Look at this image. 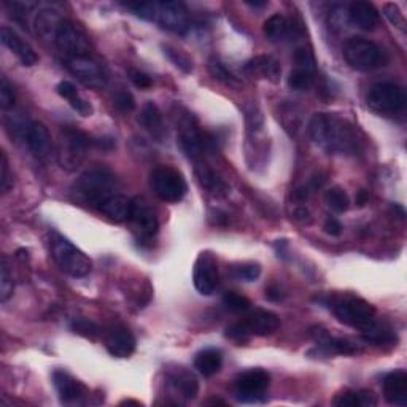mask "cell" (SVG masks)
Instances as JSON below:
<instances>
[{
	"instance_id": "obj_1",
	"label": "cell",
	"mask_w": 407,
	"mask_h": 407,
	"mask_svg": "<svg viewBox=\"0 0 407 407\" xmlns=\"http://www.w3.org/2000/svg\"><path fill=\"white\" fill-rule=\"evenodd\" d=\"M309 134L316 147L328 155L354 156L361 150L358 129L333 113H315L309 123Z\"/></svg>"
},
{
	"instance_id": "obj_2",
	"label": "cell",
	"mask_w": 407,
	"mask_h": 407,
	"mask_svg": "<svg viewBox=\"0 0 407 407\" xmlns=\"http://www.w3.org/2000/svg\"><path fill=\"white\" fill-rule=\"evenodd\" d=\"M321 304H325L334 316L344 325L356 328L360 331H368L377 323L376 309L368 301L358 298L354 294H331L326 298H316Z\"/></svg>"
},
{
	"instance_id": "obj_3",
	"label": "cell",
	"mask_w": 407,
	"mask_h": 407,
	"mask_svg": "<svg viewBox=\"0 0 407 407\" xmlns=\"http://www.w3.org/2000/svg\"><path fill=\"white\" fill-rule=\"evenodd\" d=\"M73 195L80 202L101 209V205L116 192V177L108 169L96 168L81 174L73 183Z\"/></svg>"
},
{
	"instance_id": "obj_4",
	"label": "cell",
	"mask_w": 407,
	"mask_h": 407,
	"mask_svg": "<svg viewBox=\"0 0 407 407\" xmlns=\"http://www.w3.org/2000/svg\"><path fill=\"white\" fill-rule=\"evenodd\" d=\"M347 64L360 72H372L387 66L388 58L381 46L369 38L350 37L342 48Z\"/></svg>"
},
{
	"instance_id": "obj_5",
	"label": "cell",
	"mask_w": 407,
	"mask_h": 407,
	"mask_svg": "<svg viewBox=\"0 0 407 407\" xmlns=\"http://www.w3.org/2000/svg\"><path fill=\"white\" fill-rule=\"evenodd\" d=\"M50 247L54 261H56V264L67 275L75 279H81L86 277V275L91 272V259H89L80 248L75 247L71 240L59 236V234H53Z\"/></svg>"
},
{
	"instance_id": "obj_6",
	"label": "cell",
	"mask_w": 407,
	"mask_h": 407,
	"mask_svg": "<svg viewBox=\"0 0 407 407\" xmlns=\"http://www.w3.org/2000/svg\"><path fill=\"white\" fill-rule=\"evenodd\" d=\"M150 185L163 202H180L188 192V183L183 174L170 165H158L156 169L151 170Z\"/></svg>"
},
{
	"instance_id": "obj_7",
	"label": "cell",
	"mask_w": 407,
	"mask_h": 407,
	"mask_svg": "<svg viewBox=\"0 0 407 407\" xmlns=\"http://www.w3.org/2000/svg\"><path fill=\"white\" fill-rule=\"evenodd\" d=\"M93 145L89 135L75 128H64L61 130L58 150V161L62 169L75 170L83 163L88 148Z\"/></svg>"
},
{
	"instance_id": "obj_8",
	"label": "cell",
	"mask_w": 407,
	"mask_h": 407,
	"mask_svg": "<svg viewBox=\"0 0 407 407\" xmlns=\"http://www.w3.org/2000/svg\"><path fill=\"white\" fill-rule=\"evenodd\" d=\"M368 107L381 115H395L406 107L404 89L391 81H382L368 93Z\"/></svg>"
},
{
	"instance_id": "obj_9",
	"label": "cell",
	"mask_w": 407,
	"mask_h": 407,
	"mask_svg": "<svg viewBox=\"0 0 407 407\" xmlns=\"http://www.w3.org/2000/svg\"><path fill=\"white\" fill-rule=\"evenodd\" d=\"M54 43L67 58L89 56L91 53V40L81 26L68 19H62L59 24Z\"/></svg>"
},
{
	"instance_id": "obj_10",
	"label": "cell",
	"mask_w": 407,
	"mask_h": 407,
	"mask_svg": "<svg viewBox=\"0 0 407 407\" xmlns=\"http://www.w3.org/2000/svg\"><path fill=\"white\" fill-rule=\"evenodd\" d=\"M155 23L160 24L163 29L185 36L191 29V18L186 5L175 0L169 2H156L155 9Z\"/></svg>"
},
{
	"instance_id": "obj_11",
	"label": "cell",
	"mask_w": 407,
	"mask_h": 407,
	"mask_svg": "<svg viewBox=\"0 0 407 407\" xmlns=\"http://www.w3.org/2000/svg\"><path fill=\"white\" fill-rule=\"evenodd\" d=\"M271 385V376L264 369L245 371L236 378V398L242 403L264 401V393Z\"/></svg>"
},
{
	"instance_id": "obj_12",
	"label": "cell",
	"mask_w": 407,
	"mask_h": 407,
	"mask_svg": "<svg viewBox=\"0 0 407 407\" xmlns=\"http://www.w3.org/2000/svg\"><path fill=\"white\" fill-rule=\"evenodd\" d=\"M66 66L72 75H75L83 85L91 89H102L107 86L108 73L101 62L94 61L91 56L67 58Z\"/></svg>"
},
{
	"instance_id": "obj_13",
	"label": "cell",
	"mask_w": 407,
	"mask_h": 407,
	"mask_svg": "<svg viewBox=\"0 0 407 407\" xmlns=\"http://www.w3.org/2000/svg\"><path fill=\"white\" fill-rule=\"evenodd\" d=\"M192 282L196 289L204 296H210L218 287V263L212 252L199 253L192 269Z\"/></svg>"
},
{
	"instance_id": "obj_14",
	"label": "cell",
	"mask_w": 407,
	"mask_h": 407,
	"mask_svg": "<svg viewBox=\"0 0 407 407\" xmlns=\"http://www.w3.org/2000/svg\"><path fill=\"white\" fill-rule=\"evenodd\" d=\"M53 383L56 388L62 404H85L89 391L80 381H77L68 372L58 369L53 372Z\"/></svg>"
},
{
	"instance_id": "obj_15",
	"label": "cell",
	"mask_w": 407,
	"mask_h": 407,
	"mask_svg": "<svg viewBox=\"0 0 407 407\" xmlns=\"http://www.w3.org/2000/svg\"><path fill=\"white\" fill-rule=\"evenodd\" d=\"M129 222L139 239H153L160 231V222L153 209L143 199H133V213Z\"/></svg>"
},
{
	"instance_id": "obj_16",
	"label": "cell",
	"mask_w": 407,
	"mask_h": 407,
	"mask_svg": "<svg viewBox=\"0 0 407 407\" xmlns=\"http://www.w3.org/2000/svg\"><path fill=\"white\" fill-rule=\"evenodd\" d=\"M239 325L247 333V336H271L275 331L280 328V319L277 314L271 312L266 309H254L248 314L242 321H239Z\"/></svg>"
},
{
	"instance_id": "obj_17",
	"label": "cell",
	"mask_w": 407,
	"mask_h": 407,
	"mask_svg": "<svg viewBox=\"0 0 407 407\" xmlns=\"http://www.w3.org/2000/svg\"><path fill=\"white\" fill-rule=\"evenodd\" d=\"M310 336L316 342V346L321 347L328 354L336 355H356L361 351V347L356 342L347 339V337H334L331 336L325 328L314 326L310 329Z\"/></svg>"
},
{
	"instance_id": "obj_18",
	"label": "cell",
	"mask_w": 407,
	"mask_h": 407,
	"mask_svg": "<svg viewBox=\"0 0 407 407\" xmlns=\"http://www.w3.org/2000/svg\"><path fill=\"white\" fill-rule=\"evenodd\" d=\"M24 140L27 148L31 153L37 158V160H46L51 153V134L43 123L32 121L26 126L24 130Z\"/></svg>"
},
{
	"instance_id": "obj_19",
	"label": "cell",
	"mask_w": 407,
	"mask_h": 407,
	"mask_svg": "<svg viewBox=\"0 0 407 407\" xmlns=\"http://www.w3.org/2000/svg\"><path fill=\"white\" fill-rule=\"evenodd\" d=\"M0 40H2L5 48H9V50L15 54L24 67H32L38 62V54L36 53V50H34L27 41L21 38L15 31L10 29V27H2V31H0Z\"/></svg>"
},
{
	"instance_id": "obj_20",
	"label": "cell",
	"mask_w": 407,
	"mask_h": 407,
	"mask_svg": "<svg viewBox=\"0 0 407 407\" xmlns=\"http://www.w3.org/2000/svg\"><path fill=\"white\" fill-rule=\"evenodd\" d=\"M245 72L253 78H263L271 83H277L282 75L280 62L271 54H259L245 64Z\"/></svg>"
},
{
	"instance_id": "obj_21",
	"label": "cell",
	"mask_w": 407,
	"mask_h": 407,
	"mask_svg": "<svg viewBox=\"0 0 407 407\" xmlns=\"http://www.w3.org/2000/svg\"><path fill=\"white\" fill-rule=\"evenodd\" d=\"M347 16L350 23L361 31L372 32L378 26V13L374 5L363 0H356L349 5Z\"/></svg>"
},
{
	"instance_id": "obj_22",
	"label": "cell",
	"mask_w": 407,
	"mask_h": 407,
	"mask_svg": "<svg viewBox=\"0 0 407 407\" xmlns=\"http://www.w3.org/2000/svg\"><path fill=\"white\" fill-rule=\"evenodd\" d=\"M383 398L385 401L395 406L407 404V372L396 369L383 378Z\"/></svg>"
},
{
	"instance_id": "obj_23",
	"label": "cell",
	"mask_w": 407,
	"mask_h": 407,
	"mask_svg": "<svg viewBox=\"0 0 407 407\" xmlns=\"http://www.w3.org/2000/svg\"><path fill=\"white\" fill-rule=\"evenodd\" d=\"M135 337L126 328H115L108 333L105 347L115 358H129L135 351Z\"/></svg>"
},
{
	"instance_id": "obj_24",
	"label": "cell",
	"mask_w": 407,
	"mask_h": 407,
	"mask_svg": "<svg viewBox=\"0 0 407 407\" xmlns=\"http://www.w3.org/2000/svg\"><path fill=\"white\" fill-rule=\"evenodd\" d=\"M140 126H143L145 130H148L151 137H155L156 140H163L165 137V128H164V116L160 107L155 102H147L140 110L139 118Z\"/></svg>"
},
{
	"instance_id": "obj_25",
	"label": "cell",
	"mask_w": 407,
	"mask_h": 407,
	"mask_svg": "<svg viewBox=\"0 0 407 407\" xmlns=\"http://www.w3.org/2000/svg\"><path fill=\"white\" fill-rule=\"evenodd\" d=\"M169 382L175 391L186 399H195L199 395V382L196 376L185 368H174L168 372Z\"/></svg>"
},
{
	"instance_id": "obj_26",
	"label": "cell",
	"mask_w": 407,
	"mask_h": 407,
	"mask_svg": "<svg viewBox=\"0 0 407 407\" xmlns=\"http://www.w3.org/2000/svg\"><path fill=\"white\" fill-rule=\"evenodd\" d=\"M103 215L115 223L129 222L130 213H133V199L123 195H115L103 202L99 209Z\"/></svg>"
},
{
	"instance_id": "obj_27",
	"label": "cell",
	"mask_w": 407,
	"mask_h": 407,
	"mask_svg": "<svg viewBox=\"0 0 407 407\" xmlns=\"http://www.w3.org/2000/svg\"><path fill=\"white\" fill-rule=\"evenodd\" d=\"M223 366V354L218 349H204L195 358V368L204 377H212Z\"/></svg>"
},
{
	"instance_id": "obj_28",
	"label": "cell",
	"mask_w": 407,
	"mask_h": 407,
	"mask_svg": "<svg viewBox=\"0 0 407 407\" xmlns=\"http://www.w3.org/2000/svg\"><path fill=\"white\" fill-rule=\"evenodd\" d=\"M289 31H292V26H289V21L280 15V13H275V15L269 16L264 21L263 32L264 37L271 41V43H280L288 38Z\"/></svg>"
},
{
	"instance_id": "obj_29",
	"label": "cell",
	"mask_w": 407,
	"mask_h": 407,
	"mask_svg": "<svg viewBox=\"0 0 407 407\" xmlns=\"http://www.w3.org/2000/svg\"><path fill=\"white\" fill-rule=\"evenodd\" d=\"M61 23H62V18L58 15V11L53 9L40 10L36 18L37 32L41 37L50 38V40H54V36H56V31Z\"/></svg>"
},
{
	"instance_id": "obj_30",
	"label": "cell",
	"mask_w": 407,
	"mask_h": 407,
	"mask_svg": "<svg viewBox=\"0 0 407 407\" xmlns=\"http://www.w3.org/2000/svg\"><path fill=\"white\" fill-rule=\"evenodd\" d=\"M334 406L341 407H366L376 406L377 399L372 391H346L334 399Z\"/></svg>"
},
{
	"instance_id": "obj_31",
	"label": "cell",
	"mask_w": 407,
	"mask_h": 407,
	"mask_svg": "<svg viewBox=\"0 0 407 407\" xmlns=\"http://www.w3.org/2000/svg\"><path fill=\"white\" fill-rule=\"evenodd\" d=\"M196 174H197L199 182H201V185L204 186L207 191L213 192V195L226 192V190H227L226 183L215 174V172L207 168V165L199 164L197 169H196Z\"/></svg>"
},
{
	"instance_id": "obj_32",
	"label": "cell",
	"mask_w": 407,
	"mask_h": 407,
	"mask_svg": "<svg viewBox=\"0 0 407 407\" xmlns=\"http://www.w3.org/2000/svg\"><path fill=\"white\" fill-rule=\"evenodd\" d=\"M325 202L331 210L336 213H344L349 210L350 207V199L346 190L341 188V186H333L329 188L325 195Z\"/></svg>"
},
{
	"instance_id": "obj_33",
	"label": "cell",
	"mask_w": 407,
	"mask_h": 407,
	"mask_svg": "<svg viewBox=\"0 0 407 407\" xmlns=\"http://www.w3.org/2000/svg\"><path fill=\"white\" fill-rule=\"evenodd\" d=\"M315 83V72L304 71V68H296L289 72L288 86L293 91H309Z\"/></svg>"
},
{
	"instance_id": "obj_34",
	"label": "cell",
	"mask_w": 407,
	"mask_h": 407,
	"mask_svg": "<svg viewBox=\"0 0 407 407\" xmlns=\"http://www.w3.org/2000/svg\"><path fill=\"white\" fill-rule=\"evenodd\" d=\"M363 341L368 344H377V346H382V344H393L396 341V336L393 331L387 326H382L376 323L374 326L369 328L368 331L363 333Z\"/></svg>"
},
{
	"instance_id": "obj_35",
	"label": "cell",
	"mask_w": 407,
	"mask_h": 407,
	"mask_svg": "<svg viewBox=\"0 0 407 407\" xmlns=\"http://www.w3.org/2000/svg\"><path fill=\"white\" fill-rule=\"evenodd\" d=\"M209 72L213 78L222 81L223 85H226V86H231V88L239 86V80L234 77V73L227 71V67L223 64L222 61L210 59L209 61Z\"/></svg>"
},
{
	"instance_id": "obj_36",
	"label": "cell",
	"mask_w": 407,
	"mask_h": 407,
	"mask_svg": "<svg viewBox=\"0 0 407 407\" xmlns=\"http://www.w3.org/2000/svg\"><path fill=\"white\" fill-rule=\"evenodd\" d=\"M223 306L234 314H240V312H247V310H250L252 302L250 299L245 298V296L239 294L236 292H227L223 296Z\"/></svg>"
},
{
	"instance_id": "obj_37",
	"label": "cell",
	"mask_w": 407,
	"mask_h": 407,
	"mask_svg": "<svg viewBox=\"0 0 407 407\" xmlns=\"http://www.w3.org/2000/svg\"><path fill=\"white\" fill-rule=\"evenodd\" d=\"M163 50L165 56L174 62V66L180 68L183 73L192 72V59L188 56V54H185L182 50H177V48L172 46H163Z\"/></svg>"
},
{
	"instance_id": "obj_38",
	"label": "cell",
	"mask_w": 407,
	"mask_h": 407,
	"mask_svg": "<svg viewBox=\"0 0 407 407\" xmlns=\"http://www.w3.org/2000/svg\"><path fill=\"white\" fill-rule=\"evenodd\" d=\"M232 277L244 282H254L259 279L261 266L258 263H244L232 267Z\"/></svg>"
},
{
	"instance_id": "obj_39",
	"label": "cell",
	"mask_w": 407,
	"mask_h": 407,
	"mask_svg": "<svg viewBox=\"0 0 407 407\" xmlns=\"http://www.w3.org/2000/svg\"><path fill=\"white\" fill-rule=\"evenodd\" d=\"M293 59H294L296 68H304V71L315 72L316 61H315V56H314L312 50H310L309 46H299V48H296Z\"/></svg>"
},
{
	"instance_id": "obj_40",
	"label": "cell",
	"mask_w": 407,
	"mask_h": 407,
	"mask_svg": "<svg viewBox=\"0 0 407 407\" xmlns=\"http://www.w3.org/2000/svg\"><path fill=\"white\" fill-rule=\"evenodd\" d=\"M13 289H15L13 275L10 274V269L6 266L5 259H2V266H0V301H9L13 296Z\"/></svg>"
},
{
	"instance_id": "obj_41",
	"label": "cell",
	"mask_w": 407,
	"mask_h": 407,
	"mask_svg": "<svg viewBox=\"0 0 407 407\" xmlns=\"http://www.w3.org/2000/svg\"><path fill=\"white\" fill-rule=\"evenodd\" d=\"M113 105L120 113L126 115V113H130L135 110V99H134L133 94L126 91V89H121V91L115 93V96H113Z\"/></svg>"
},
{
	"instance_id": "obj_42",
	"label": "cell",
	"mask_w": 407,
	"mask_h": 407,
	"mask_svg": "<svg viewBox=\"0 0 407 407\" xmlns=\"http://www.w3.org/2000/svg\"><path fill=\"white\" fill-rule=\"evenodd\" d=\"M128 10L134 13L135 16H139L145 21H153L155 19V9L156 2H135V4H123Z\"/></svg>"
},
{
	"instance_id": "obj_43",
	"label": "cell",
	"mask_w": 407,
	"mask_h": 407,
	"mask_svg": "<svg viewBox=\"0 0 407 407\" xmlns=\"http://www.w3.org/2000/svg\"><path fill=\"white\" fill-rule=\"evenodd\" d=\"M383 13L385 16L390 19V23L398 27L399 31H406V18L403 15V11L399 10V6L396 4H387L383 6Z\"/></svg>"
},
{
	"instance_id": "obj_44",
	"label": "cell",
	"mask_w": 407,
	"mask_h": 407,
	"mask_svg": "<svg viewBox=\"0 0 407 407\" xmlns=\"http://www.w3.org/2000/svg\"><path fill=\"white\" fill-rule=\"evenodd\" d=\"M16 96H15V89L9 83L5 77H2V81H0V107L4 110L10 108L15 105Z\"/></svg>"
},
{
	"instance_id": "obj_45",
	"label": "cell",
	"mask_w": 407,
	"mask_h": 407,
	"mask_svg": "<svg viewBox=\"0 0 407 407\" xmlns=\"http://www.w3.org/2000/svg\"><path fill=\"white\" fill-rule=\"evenodd\" d=\"M72 329L73 333H77L83 337H88V339H96V336L99 334V328L89 320H77L72 325Z\"/></svg>"
},
{
	"instance_id": "obj_46",
	"label": "cell",
	"mask_w": 407,
	"mask_h": 407,
	"mask_svg": "<svg viewBox=\"0 0 407 407\" xmlns=\"http://www.w3.org/2000/svg\"><path fill=\"white\" fill-rule=\"evenodd\" d=\"M129 78L134 83V86L140 89H148L153 85V80H151L150 75L139 71V68H129Z\"/></svg>"
},
{
	"instance_id": "obj_47",
	"label": "cell",
	"mask_w": 407,
	"mask_h": 407,
	"mask_svg": "<svg viewBox=\"0 0 407 407\" xmlns=\"http://www.w3.org/2000/svg\"><path fill=\"white\" fill-rule=\"evenodd\" d=\"M68 103H71V107L81 116H91L94 113V108L91 103H89L85 98H81L80 94H77L75 98L68 101Z\"/></svg>"
},
{
	"instance_id": "obj_48",
	"label": "cell",
	"mask_w": 407,
	"mask_h": 407,
	"mask_svg": "<svg viewBox=\"0 0 407 407\" xmlns=\"http://www.w3.org/2000/svg\"><path fill=\"white\" fill-rule=\"evenodd\" d=\"M11 178L9 174V160H6V155L0 153V188L4 192L9 191L11 188Z\"/></svg>"
},
{
	"instance_id": "obj_49",
	"label": "cell",
	"mask_w": 407,
	"mask_h": 407,
	"mask_svg": "<svg viewBox=\"0 0 407 407\" xmlns=\"http://www.w3.org/2000/svg\"><path fill=\"white\" fill-rule=\"evenodd\" d=\"M56 93L61 96L62 99H66V101H71L72 98H75V96L80 94L78 89L75 88V85L71 81H61L59 85L56 86Z\"/></svg>"
},
{
	"instance_id": "obj_50",
	"label": "cell",
	"mask_w": 407,
	"mask_h": 407,
	"mask_svg": "<svg viewBox=\"0 0 407 407\" xmlns=\"http://www.w3.org/2000/svg\"><path fill=\"white\" fill-rule=\"evenodd\" d=\"M310 195H312V190H310V186L309 185H301V186H298V188L293 191L292 197H293L294 202L306 204L310 199Z\"/></svg>"
},
{
	"instance_id": "obj_51",
	"label": "cell",
	"mask_w": 407,
	"mask_h": 407,
	"mask_svg": "<svg viewBox=\"0 0 407 407\" xmlns=\"http://www.w3.org/2000/svg\"><path fill=\"white\" fill-rule=\"evenodd\" d=\"M323 230H325L326 234H329V236H333V237H339L341 234H342V225L337 222L336 218H326V222L325 225H323Z\"/></svg>"
},
{
	"instance_id": "obj_52",
	"label": "cell",
	"mask_w": 407,
	"mask_h": 407,
	"mask_svg": "<svg viewBox=\"0 0 407 407\" xmlns=\"http://www.w3.org/2000/svg\"><path fill=\"white\" fill-rule=\"evenodd\" d=\"M294 218L296 220H299V222H306V223H310V212L306 209V207H302L299 205L298 209L294 210Z\"/></svg>"
},
{
	"instance_id": "obj_53",
	"label": "cell",
	"mask_w": 407,
	"mask_h": 407,
	"mask_svg": "<svg viewBox=\"0 0 407 407\" xmlns=\"http://www.w3.org/2000/svg\"><path fill=\"white\" fill-rule=\"evenodd\" d=\"M369 201V195H368V191H364V190H360L356 192V204L358 207H364L368 204Z\"/></svg>"
},
{
	"instance_id": "obj_54",
	"label": "cell",
	"mask_w": 407,
	"mask_h": 407,
	"mask_svg": "<svg viewBox=\"0 0 407 407\" xmlns=\"http://www.w3.org/2000/svg\"><path fill=\"white\" fill-rule=\"evenodd\" d=\"M266 298L271 299V301H279V299L282 298V296H280V289L275 288V287L266 289Z\"/></svg>"
},
{
	"instance_id": "obj_55",
	"label": "cell",
	"mask_w": 407,
	"mask_h": 407,
	"mask_svg": "<svg viewBox=\"0 0 407 407\" xmlns=\"http://www.w3.org/2000/svg\"><path fill=\"white\" fill-rule=\"evenodd\" d=\"M247 5L253 6V9H263V6H267V2H247Z\"/></svg>"
}]
</instances>
